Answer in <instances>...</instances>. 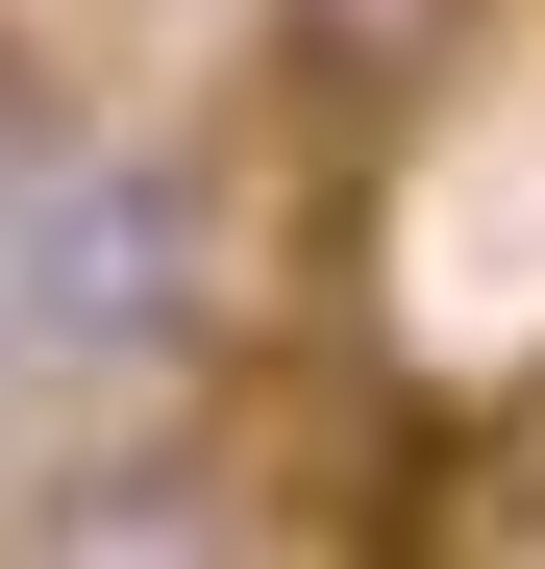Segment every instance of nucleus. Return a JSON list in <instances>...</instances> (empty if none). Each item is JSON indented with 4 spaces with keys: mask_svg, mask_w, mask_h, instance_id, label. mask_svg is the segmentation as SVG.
Here are the masks:
<instances>
[{
    "mask_svg": "<svg viewBox=\"0 0 545 569\" xmlns=\"http://www.w3.org/2000/svg\"><path fill=\"white\" fill-rule=\"evenodd\" d=\"M50 149H75V74H50L26 26H0V199H26V173H50Z\"/></svg>",
    "mask_w": 545,
    "mask_h": 569,
    "instance_id": "7ed1b4c3",
    "label": "nucleus"
},
{
    "mask_svg": "<svg viewBox=\"0 0 545 569\" xmlns=\"http://www.w3.org/2000/svg\"><path fill=\"white\" fill-rule=\"evenodd\" d=\"M0 347L26 371H174L199 347V173L50 149L26 199H0Z\"/></svg>",
    "mask_w": 545,
    "mask_h": 569,
    "instance_id": "f257e3e1",
    "label": "nucleus"
},
{
    "mask_svg": "<svg viewBox=\"0 0 545 569\" xmlns=\"http://www.w3.org/2000/svg\"><path fill=\"white\" fill-rule=\"evenodd\" d=\"M472 50H496V0H272V100H298L323 149H397Z\"/></svg>",
    "mask_w": 545,
    "mask_h": 569,
    "instance_id": "f03ea898",
    "label": "nucleus"
}]
</instances>
